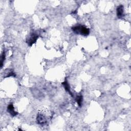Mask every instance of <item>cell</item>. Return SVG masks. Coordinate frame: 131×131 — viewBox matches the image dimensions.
<instances>
[{"mask_svg":"<svg viewBox=\"0 0 131 131\" xmlns=\"http://www.w3.org/2000/svg\"><path fill=\"white\" fill-rule=\"evenodd\" d=\"M73 31L76 34L87 36L89 34L90 30L86 26L83 25H77L72 28Z\"/></svg>","mask_w":131,"mask_h":131,"instance_id":"6da1fadb","label":"cell"},{"mask_svg":"<svg viewBox=\"0 0 131 131\" xmlns=\"http://www.w3.org/2000/svg\"><path fill=\"white\" fill-rule=\"evenodd\" d=\"M38 39V35L35 33H31L27 39V43L29 46H31L32 44L35 43L36 40Z\"/></svg>","mask_w":131,"mask_h":131,"instance_id":"7a4b0ae2","label":"cell"},{"mask_svg":"<svg viewBox=\"0 0 131 131\" xmlns=\"http://www.w3.org/2000/svg\"><path fill=\"white\" fill-rule=\"evenodd\" d=\"M36 120L38 123L40 124H44L47 123V119L44 114L41 113L37 115V116L36 117Z\"/></svg>","mask_w":131,"mask_h":131,"instance_id":"3957f363","label":"cell"},{"mask_svg":"<svg viewBox=\"0 0 131 131\" xmlns=\"http://www.w3.org/2000/svg\"><path fill=\"white\" fill-rule=\"evenodd\" d=\"M117 15L119 18H121L124 16L123 6L119 5L117 8Z\"/></svg>","mask_w":131,"mask_h":131,"instance_id":"277c9868","label":"cell"},{"mask_svg":"<svg viewBox=\"0 0 131 131\" xmlns=\"http://www.w3.org/2000/svg\"><path fill=\"white\" fill-rule=\"evenodd\" d=\"M7 111L10 114V115L13 116H16L17 114V112L14 110V108L12 104H10L9 106H8Z\"/></svg>","mask_w":131,"mask_h":131,"instance_id":"5b68a950","label":"cell"},{"mask_svg":"<svg viewBox=\"0 0 131 131\" xmlns=\"http://www.w3.org/2000/svg\"><path fill=\"white\" fill-rule=\"evenodd\" d=\"M62 85L64 86V87L65 88V90L69 92V94L71 95V96H73L72 95V93L71 91V90H70V86H69V85L68 83V82L67 81H65L64 83H62Z\"/></svg>","mask_w":131,"mask_h":131,"instance_id":"8992f818","label":"cell"},{"mask_svg":"<svg viewBox=\"0 0 131 131\" xmlns=\"http://www.w3.org/2000/svg\"><path fill=\"white\" fill-rule=\"evenodd\" d=\"M76 101L77 104H78V106L80 107H81L82 106V102H83V96L82 95L77 96L76 98Z\"/></svg>","mask_w":131,"mask_h":131,"instance_id":"52a82bcc","label":"cell"},{"mask_svg":"<svg viewBox=\"0 0 131 131\" xmlns=\"http://www.w3.org/2000/svg\"><path fill=\"white\" fill-rule=\"evenodd\" d=\"M5 60V52H4L3 53H2V55H1V68L2 67L3 65V63L4 62Z\"/></svg>","mask_w":131,"mask_h":131,"instance_id":"ba28073f","label":"cell"}]
</instances>
